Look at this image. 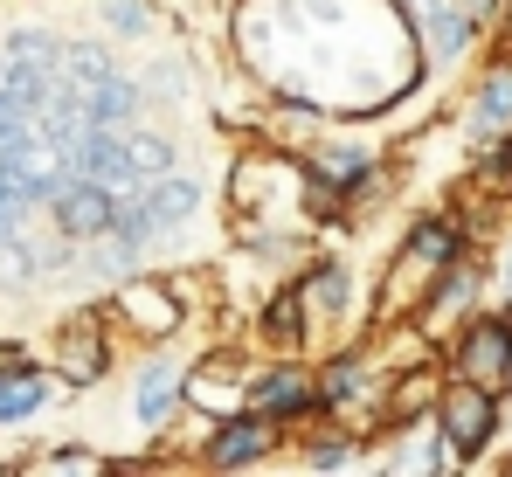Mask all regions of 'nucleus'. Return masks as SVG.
Returning a JSON list of instances; mask_svg holds the SVG:
<instances>
[{
    "instance_id": "11",
    "label": "nucleus",
    "mask_w": 512,
    "mask_h": 477,
    "mask_svg": "<svg viewBox=\"0 0 512 477\" xmlns=\"http://www.w3.org/2000/svg\"><path fill=\"white\" fill-rule=\"evenodd\" d=\"M263 339H277V346H298V339H305V291H284V298L263 312Z\"/></svg>"
},
{
    "instance_id": "5",
    "label": "nucleus",
    "mask_w": 512,
    "mask_h": 477,
    "mask_svg": "<svg viewBox=\"0 0 512 477\" xmlns=\"http://www.w3.org/2000/svg\"><path fill=\"white\" fill-rule=\"evenodd\" d=\"M270 436H277V422H270V415H236V422H222V429H215L208 464H215V471H243V464H256V457L270 450Z\"/></svg>"
},
{
    "instance_id": "10",
    "label": "nucleus",
    "mask_w": 512,
    "mask_h": 477,
    "mask_svg": "<svg viewBox=\"0 0 512 477\" xmlns=\"http://www.w3.org/2000/svg\"><path fill=\"white\" fill-rule=\"evenodd\" d=\"M49 401V381L35 367H0V422H21Z\"/></svg>"
},
{
    "instance_id": "1",
    "label": "nucleus",
    "mask_w": 512,
    "mask_h": 477,
    "mask_svg": "<svg viewBox=\"0 0 512 477\" xmlns=\"http://www.w3.org/2000/svg\"><path fill=\"white\" fill-rule=\"evenodd\" d=\"M49 215H56V229L70 242H97V236H111V222H118V194L97 187V180H84V173H70V180L49 194Z\"/></svg>"
},
{
    "instance_id": "2",
    "label": "nucleus",
    "mask_w": 512,
    "mask_h": 477,
    "mask_svg": "<svg viewBox=\"0 0 512 477\" xmlns=\"http://www.w3.org/2000/svg\"><path fill=\"white\" fill-rule=\"evenodd\" d=\"M436 422H443V443H450L457 457H464V450H485V436H492V422H499L492 388L457 374V388H443V395H436Z\"/></svg>"
},
{
    "instance_id": "13",
    "label": "nucleus",
    "mask_w": 512,
    "mask_h": 477,
    "mask_svg": "<svg viewBox=\"0 0 512 477\" xmlns=\"http://www.w3.org/2000/svg\"><path fill=\"white\" fill-rule=\"evenodd\" d=\"M478 125H485V132L512 125V70H499V77L485 83V97H478Z\"/></svg>"
},
{
    "instance_id": "18",
    "label": "nucleus",
    "mask_w": 512,
    "mask_h": 477,
    "mask_svg": "<svg viewBox=\"0 0 512 477\" xmlns=\"http://www.w3.org/2000/svg\"><path fill=\"white\" fill-rule=\"evenodd\" d=\"M506 471H512V464H506Z\"/></svg>"
},
{
    "instance_id": "14",
    "label": "nucleus",
    "mask_w": 512,
    "mask_h": 477,
    "mask_svg": "<svg viewBox=\"0 0 512 477\" xmlns=\"http://www.w3.org/2000/svg\"><path fill=\"white\" fill-rule=\"evenodd\" d=\"M173 395H180V381H173L167 367H153V374H146V395H139V415H146V422H160Z\"/></svg>"
},
{
    "instance_id": "9",
    "label": "nucleus",
    "mask_w": 512,
    "mask_h": 477,
    "mask_svg": "<svg viewBox=\"0 0 512 477\" xmlns=\"http://www.w3.org/2000/svg\"><path fill=\"white\" fill-rule=\"evenodd\" d=\"M194 201H201V187H194L187 173H167L160 187H146V194H139V208H146L153 236H160V229H173V222H187V215H194Z\"/></svg>"
},
{
    "instance_id": "15",
    "label": "nucleus",
    "mask_w": 512,
    "mask_h": 477,
    "mask_svg": "<svg viewBox=\"0 0 512 477\" xmlns=\"http://www.w3.org/2000/svg\"><path fill=\"white\" fill-rule=\"evenodd\" d=\"M319 312H346V270H319L312 277V291H305Z\"/></svg>"
},
{
    "instance_id": "7",
    "label": "nucleus",
    "mask_w": 512,
    "mask_h": 477,
    "mask_svg": "<svg viewBox=\"0 0 512 477\" xmlns=\"http://www.w3.org/2000/svg\"><path fill=\"white\" fill-rule=\"evenodd\" d=\"M56 374L63 381H97L104 374V339H97V318H70L63 332H56Z\"/></svg>"
},
{
    "instance_id": "17",
    "label": "nucleus",
    "mask_w": 512,
    "mask_h": 477,
    "mask_svg": "<svg viewBox=\"0 0 512 477\" xmlns=\"http://www.w3.org/2000/svg\"><path fill=\"white\" fill-rule=\"evenodd\" d=\"M492 166H499V180H506V187H512V146H506V153H499V159H492Z\"/></svg>"
},
{
    "instance_id": "4",
    "label": "nucleus",
    "mask_w": 512,
    "mask_h": 477,
    "mask_svg": "<svg viewBox=\"0 0 512 477\" xmlns=\"http://www.w3.org/2000/svg\"><path fill=\"white\" fill-rule=\"evenodd\" d=\"M111 312H118V325H132L139 339H173V325H180V298H173L167 284H118Z\"/></svg>"
},
{
    "instance_id": "8",
    "label": "nucleus",
    "mask_w": 512,
    "mask_h": 477,
    "mask_svg": "<svg viewBox=\"0 0 512 477\" xmlns=\"http://www.w3.org/2000/svg\"><path fill=\"white\" fill-rule=\"evenodd\" d=\"M84 111H90V125H97V132H125V125H132V111H139V90L111 70V77L84 83Z\"/></svg>"
},
{
    "instance_id": "16",
    "label": "nucleus",
    "mask_w": 512,
    "mask_h": 477,
    "mask_svg": "<svg viewBox=\"0 0 512 477\" xmlns=\"http://www.w3.org/2000/svg\"><path fill=\"white\" fill-rule=\"evenodd\" d=\"M333 464H346V450L340 443H319V450H312V471H333Z\"/></svg>"
},
{
    "instance_id": "3",
    "label": "nucleus",
    "mask_w": 512,
    "mask_h": 477,
    "mask_svg": "<svg viewBox=\"0 0 512 477\" xmlns=\"http://www.w3.org/2000/svg\"><path fill=\"white\" fill-rule=\"evenodd\" d=\"M457 374H464V381H485V388H506V374H512V325H499V318L471 325V332L457 339Z\"/></svg>"
},
{
    "instance_id": "6",
    "label": "nucleus",
    "mask_w": 512,
    "mask_h": 477,
    "mask_svg": "<svg viewBox=\"0 0 512 477\" xmlns=\"http://www.w3.org/2000/svg\"><path fill=\"white\" fill-rule=\"evenodd\" d=\"M256 415H270V422H291V415H305V408H319V381L312 374H298V367H277V374H263L250 388Z\"/></svg>"
},
{
    "instance_id": "12",
    "label": "nucleus",
    "mask_w": 512,
    "mask_h": 477,
    "mask_svg": "<svg viewBox=\"0 0 512 477\" xmlns=\"http://www.w3.org/2000/svg\"><path fill=\"white\" fill-rule=\"evenodd\" d=\"M429 401H436V388H429V374H416V381H402V388L388 395V422H395V429H409V422L423 415Z\"/></svg>"
}]
</instances>
